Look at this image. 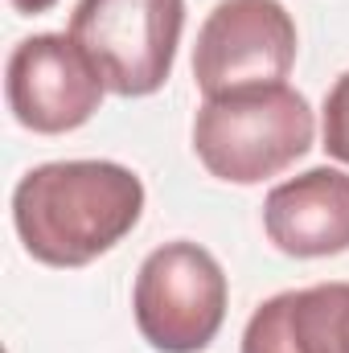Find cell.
<instances>
[{"label":"cell","instance_id":"cell-1","mask_svg":"<svg viewBox=\"0 0 349 353\" xmlns=\"http://www.w3.org/2000/svg\"><path fill=\"white\" fill-rule=\"evenodd\" d=\"M144 214V181L115 161L37 165L12 189V222L46 267H87L119 247Z\"/></svg>","mask_w":349,"mask_h":353},{"label":"cell","instance_id":"cell-2","mask_svg":"<svg viewBox=\"0 0 349 353\" xmlns=\"http://www.w3.org/2000/svg\"><path fill=\"white\" fill-rule=\"evenodd\" d=\"M317 136L312 107L288 83L201 99L193 115L197 161L230 185H259L296 165Z\"/></svg>","mask_w":349,"mask_h":353},{"label":"cell","instance_id":"cell-3","mask_svg":"<svg viewBox=\"0 0 349 353\" xmlns=\"http://www.w3.org/2000/svg\"><path fill=\"white\" fill-rule=\"evenodd\" d=\"M185 29V0H79L70 37L111 94L140 99L169 83Z\"/></svg>","mask_w":349,"mask_h":353},{"label":"cell","instance_id":"cell-4","mask_svg":"<svg viewBox=\"0 0 349 353\" xmlns=\"http://www.w3.org/2000/svg\"><path fill=\"white\" fill-rule=\"evenodd\" d=\"M132 308L152 350L201 353L226 321V271L197 243H165L140 263Z\"/></svg>","mask_w":349,"mask_h":353},{"label":"cell","instance_id":"cell-5","mask_svg":"<svg viewBox=\"0 0 349 353\" xmlns=\"http://www.w3.org/2000/svg\"><path fill=\"white\" fill-rule=\"evenodd\" d=\"M296 66V21L279 0H218L193 46V79L206 99L275 87Z\"/></svg>","mask_w":349,"mask_h":353},{"label":"cell","instance_id":"cell-6","mask_svg":"<svg viewBox=\"0 0 349 353\" xmlns=\"http://www.w3.org/2000/svg\"><path fill=\"white\" fill-rule=\"evenodd\" d=\"M4 94L21 128L37 136H62L99 111L107 83L70 33H33L8 54Z\"/></svg>","mask_w":349,"mask_h":353},{"label":"cell","instance_id":"cell-7","mask_svg":"<svg viewBox=\"0 0 349 353\" xmlns=\"http://www.w3.org/2000/svg\"><path fill=\"white\" fill-rule=\"evenodd\" d=\"M267 239L296 259H325L349 251V173L308 169L275 185L263 201Z\"/></svg>","mask_w":349,"mask_h":353},{"label":"cell","instance_id":"cell-8","mask_svg":"<svg viewBox=\"0 0 349 353\" xmlns=\"http://www.w3.org/2000/svg\"><path fill=\"white\" fill-rule=\"evenodd\" d=\"M243 353H349V283H317L263 300Z\"/></svg>","mask_w":349,"mask_h":353},{"label":"cell","instance_id":"cell-9","mask_svg":"<svg viewBox=\"0 0 349 353\" xmlns=\"http://www.w3.org/2000/svg\"><path fill=\"white\" fill-rule=\"evenodd\" d=\"M321 132H325V152L333 161L349 165V70L333 83V90L325 94V115H321Z\"/></svg>","mask_w":349,"mask_h":353},{"label":"cell","instance_id":"cell-10","mask_svg":"<svg viewBox=\"0 0 349 353\" xmlns=\"http://www.w3.org/2000/svg\"><path fill=\"white\" fill-rule=\"evenodd\" d=\"M8 4H12L21 17H37V12H50L58 0H8Z\"/></svg>","mask_w":349,"mask_h":353}]
</instances>
